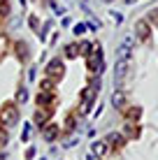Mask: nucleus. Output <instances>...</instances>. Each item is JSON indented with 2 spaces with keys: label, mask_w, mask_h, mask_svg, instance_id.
Segmentation results:
<instances>
[{
  "label": "nucleus",
  "mask_w": 158,
  "mask_h": 160,
  "mask_svg": "<svg viewBox=\"0 0 158 160\" xmlns=\"http://www.w3.org/2000/svg\"><path fill=\"white\" fill-rule=\"evenodd\" d=\"M49 5H51V9H54V14H56V16H63L65 14V7L56 5V0H49Z\"/></svg>",
  "instance_id": "obj_19"
},
{
  "label": "nucleus",
  "mask_w": 158,
  "mask_h": 160,
  "mask_svg": "<svg viewBox=\"0 0 158 160\" xmlns=\"http://www.w3.org/2000/svg\"><path fill=\"white\" fill-rule=\"evenodd\" d=\"M28 23H30V28H33V30L37 32V26H40V21H37V16H30V19H28Z\"/></svg>",
  "instance_id": "obj_30"
},
{
  "label": "nucleus",
  "mask_w": 158,
  "mask_h": 160,
  "mask_svg": "<svg viewBox=\"0 0 158 160\" xmlns=\"http://www.w3.org/2000/svg\"><path fill=\"white\" fill-rule=\"evenodd\" d=\"M26 100H28V91H26V86H19L16 88V102L23 104Z\"/></svg>",
  "instance_id": "obj_18"
},
{
  "label": "nucleus",
  "mask_w": 158,
  "mask_h": 160,
  "mask_svg": "<svg viewBox=\"0 0 158 160\" xmlns=\"http://www.w3.org/2000/svg\"><path fill=\"white\" fill-rule=\"evenodd\" d=\"M19 107L16 104H5V107H0V125H3L5 130L7 128H14V125H19Z\"/></svg>",
  "instance_id": "obj_1"
},
{
  "label": "nucleus",
  "mask_w": 158,
  "mask_h": 160,
  "mask_svg": "<svg viewBox=\"0 0 158 160\" xmlns=\"http://www.w3.org/2000/svg\"><path fill=\"white\" fill-rule=\"evenodd\" d=\"M146 21H149V26H151V23L158 26V9H151V12L146 14Z\"/></svg>",
  "instance_id": "obj_21"
},
{
  "label": "nucleus",
  "mask_w": 158,
  "mask_h": 160,
  "mask_svg": "<svg viewBox=\"0 0 158 160\" xmlns=\"http://www.w3.org/2000/svg\"><path fill=\"white\" fill-rule=\"evenodd\" d=\"M58 132H61V128H58L56 123H47L44 128H42V137H44V142H56Z\"/></svg>",
  "instance_id": "obj_10"
},
{
  "label": "nucleus",
  "mask_w": 158,
  "mask_h": 160,
  "mask_svg": "<svg viewBox=\"0 0 158 160\" xmlns=\"http://www.w3.org/2000/svg\"><path fill=\"white\" fill-rule=\"evenodd\" d=\"M112 16H114V21H116V23H121V21H123V16L119 14V12H112Z\"/></svg>",
  "instance_id": "obj_33"
},
{
  "label": "nucleus",
  "mask_w": 158,
  "mask_h": 160,
  "mask_svg": "<svg viewBox=\"0 0 158 160\" xmlns=\"http://www.w3.org/2000/svg\"><path fill=\"white\" fill-rule=\"evenodd\" d=\"M140 114H142V112H140V107H135L133 112H128V118H130V116H133V118H140Z\"/></svg>",
  "instance_id": "obj_31"
},
{
  "label": "nucleus",
  "mask_w": 158,
  "mask_h": 160,
  "mask_svg": "<svg viewBox=\"0 0 158 160\" xmlns=\"http://www.w3.org/2000/svg\"><path fill=\"white\" fill-rule=\"evenodd\" d=\"M102 139L107 142V146H114V148H121V146H126V137H123V132H107Z\"/></svg>",
  "instance_id": "obj_7"
},
{
  "label": "nucleus",
  "mask_w": 158,
  "mask_h": 160,
  "mask_svg": "<svg viewBox=\"0 0 158 160\" xmlns=\"http://www.w3.org/2000/svg\"><path fill=\"white\" fill-rule=\"evenodd\" d=\"M149 32H151V26H149L146 19H140L137 23H135V40H140V42L149 40Z\"/></svg>",
  "instance_id": "obj_6"
},
{
  "label": "nucleus",
  "mask_w": 158,
  "mask_h": 160,
  "mask_svg": "<svg viewBox=\"0 0 158 160\" xmlns=\"http://www.w3.org/2000/svg\"><path fill=\"white\" fill-rule=\"evenodd\" d=\"M0 160H5V156H0Z\"/></svg>",
  "instance_id": "obj_36"
},
{
  "label": "nucleus",
  "mask_w": 158,
  "mask_h": 160,
  "mask_svg": "<svg viewBox=\"0 0 158 160\" xmlns=\"http://www.w3.org/2000/svg\"><path fill=\"white\" fill-rule=\"evenodd\" d=\"M33 156H35V146H28L26 148V158H33Z\"/></svg>",
  "instance_id": "obj_32"
},
{
  "label": "nucleus",
  "mask_w": 158,
  "mask_h": 160,
  "mask_svg": "<svg viewBox=\"0 0 158 160\" xmlns=\"http://www.w3.org/2000/svg\"><path fill=\"white\" fill-rule=\"evenodd\" d=\"M95 95H98V91H93L91 86H86L84 91H81V114L91 112V107H93V102H95Z\"/></svg>",
  "instance_id": "obj_3"
},
{
  "label": "nucleus",
  "mask_w": 158,
  "mask_h": 160,
  "mask_svg": "<svg viewBox=\"0 0 158 160\" xmlns=\"http://www.w3.org/2000/svg\"><path fill=\"white\" fill-rule=\"evenodd\" d=\"M105 2H110V0H105Z\"/></svg>",
  "instance_id": "obj_37"
},
{
  "label": "nucleus",
  "mask_w": 158,
  "mask_h": 160,
  "mask_svg": "<svg viewBox=\"0 0 158 160\" xmlns=\"http://www.w3.org/2000/svg\"><path fill=\"white\" fill-rule=\"evenodd\" d=\"M135 42H137V40H135V35H128L121 44H123V47H128V49H133V47H135Z\"/></svg>",
  "instance_id": "obj_27"
},
{
  "label": "nucleus",
  "mask_w": 158,
  "mask_h": 160,
  "mask_svg": "<svg viewBox=\"0 0 158 160\" xmlns=\"http://www.w3.org/2000/svg\"><path fill=\"white\" fill-rule=\"evenodd\" d=\"M100 21H98L95 19V16H93V19H89V21H86V28H91V30H100Z\"/></svg>",
  "instance_id": "obj_23"
},
{
  "label": "nucleus",
  "mask_w": 158,
  "mask_h": 160,
  "mask_svg": "<svg viewBox=\"0 0 158 160\" xmlns=\"http://www.w3.org/2000/svg\"><path fill=\"white\" fill-rule=\"evenodd\" d=\"M51 100H54V93H40V95H37V102H40V104H47Z\"/></svg>",
  "instance_id": "obj_20"
},
{
  "label": "nucleus",
  "mask_w": 158,
  "mask_h": 160,
  "mask_svg": "<svg viewBox=\"0 0 158 160\" xmlns=\"http://www.w3.org/2000/svg\"><path fill=\"white\" fill-rule=\"evenodd\" d=\"M49 118H51V114H49L47 109H37V112L33 114V123H37V128H44L49 123Z\"/></svg>",
  "instance_id": "obj_11"
},
{
  "label": "nucleus",
  "mask_w": 158,
  "mask_h": 160,
  "mask_svg": "<svg viewBox=\"0 0 158 160\" xmlns=\"http://www.w3.org/2000/svg\"><path fill=\"white\" fill-rule=\"evenodd\" d=\"M86 30H89V28H86V23H77V26H74V30H72V32H74V35H84Z\"/></svg>",
  "instance_id": "obj_28"
},
{
  "label": "nucleus",
  "mask_w": 158,
  "mask_h": 160,
  "mask_svg": "<svg viewBox=\"0 0 158 160\" xmlns=\"http://www.w3.org/2000/svg\"><path fill=\"white\" fill-rule=\"evenodd\" d=\"M77 53H79V44H74V42H70V44H65V51H63V56L68 58V60H72V58H77Z\"/></svg>",
  "instance_id": "obj_12"
},
{
  "label": "nucleus",
  "mask_w": 158,
  "mask_h": 160,
  "mask_svg": "<svg viewBox=\"0 0 158 160\" xmlns=\"http://www.w3.org/2000/svg\"><path fill=\"white\" fill-rule=\"evenodd\" d=\"M54 88H56V84H54V79H49V77L40 81V91L42 93H54Z\"/></svg>",
  "instance_id": "obj_14"
},
{
  "label": "nucleus",
  "mask_w": 158,
  "mask_h": 160,
  "mask_svg": "<svg viewBox=\"0 0 158 160\" xmlns=\"http://www.w3.org/2000/svg\"><path fill=\"white\" fill-rule=\"evenodd\" d=\"M51 28V21H47L44 26H42V30H40V40H47V30Z\"/></svg>",
  "instance_id": "obj_29"
},
{
  "label": "nucleus",
  "mask_w": 158,
  "mask_h": 160,
  "mask_svg": "<svg viewBox=\"0 0 158 160\" xmlns=\"http://www.w3.org/2000/svg\"><path fill=\"white\" fill-rule=\"evenodd\" d=\"M107 151H110V146H107L105 139H95V142H91V146H89V153H93L98 158H105Z\"/></svg>",
  "instance_id": "obj_9"
},
{
  "label": "nucleus",
  "mask_w": 158,
  "mask_h": 160,
  "mask_svg": "<svg viewBox=\"0 0 158 160\" xmlns=\"http://www.w3.org/2000/svg\"><path fill=\"white\" fill-rule=\"evenodd\" d=\"M7 142H9V132L5 130V128H0V148L7 146Z\"/></svg>",
  "instance_id": "obj_22"
},
{
  "label": "nucleus",
  "mask_w": 158,
  "mask_h": 160,
  "mask_svg": "<svg viewBox=\"0 0 158 160\" xmlns=\"http://www.w3.org/2000/svg\"><path fill=\"white\" fill-rule=\"evenodd\" d=\"M16 53H19L21 60H28V47H26V42H16Z\"/></svg>",
  "instance_id": "obj_16"
},
{
  "label": "nucleus",
  "mask_w": 158,
  "mask_h": 160,
  "mask_svg": "<svg viewBox=\"0 0 158 160\" xmlns=\"http://www.w3.org/2000/svg\"><path fill=\"white\" fill-rule=\"evenodd\" d=\"M128 72H130V60H116V65H114V79H116V84H121L128 77Z\"/></svg>",
  "instance_id": "obj_5"
},
{
  "label": "nucleus",
  "mask_w": 158,
  "mask_h": 160,
  "mask_svg": "<svg viewBox=\"0 0 158 160\" xmlns=\"http://www.w3.org/2000/svg\"><path fill=\"white\" fill-rule=\"evenodd\" d=\"M137 135H140V130H137V128H135V125L128 121V123H126V128H123V137L128 139V137H137Z\"/></svg>",
  "instance_id": "obj_15"
},
{
  "label": "nucleus",
  "mask_w": 158,
  "mask_h": 160,
  "mask_svg": "<svg viewBox=\"0 0 158 160\" xmlns=\"http://www.w3.org/2000/svg\"><path fill=\"white\" fill-rule=\"evenodd\" d=\"M86 160H100L98 156H93V153H86Z\"/></svg>",
  "instance_id": "obj_34"
},
{
  "label": "nucleus",
  "mask_w": 158,
  "mask_h": 160,
  "mask_svg": "<svg viewBox=\"0 0 158 160\" xmlns=\"http://www.w3.org/2000/svg\"><path fill=\"white\" fill-rule=\"evenodd\" d=\"M93 51H95V47H93L91 42H81V44H79V53H84L86 58L93 56Z\"/></svg>",
  "instance_id": "obj_13"
},
{
  "label": "nucleus",
  "mask_w": 158,
  "mask_h": 160,
  "mask_svg": "<svg viewBox=\"0 0 158 160\" xmlns=\"http://www.w3.org/2000/svg\"><path fill=\"white\" fill-rule=\"evenodd\" d=\"M9 14V2L7 0H0V16H7Z\"/></svg>",
  "instance_id": "obj_24"
},
{
  "label": "nucleus",
  "mask_w": 158,
  "mask_h": 160,
  "mask_svg": "<svg viewBox=\"0 0 158 160\" xmlns=\"http://www.w3.org/2000/svg\"><path fill=\"white\" fill-rule=\"evenodd\" d=\"M30 130H33V125L30 123H23V132H21V139H28V137H30Z\"/></svg>",
  "instance_id": "obj_26"
},
{
  "label": "nucleus",
  "mask_w": 158,
  "mask_h": 160,
  "mask_svg": "<svg viewBox=\"0 0 158 160\" xmlns=\"http://www.w3.org/2000/svg\"><path fill=\"white\" fill-rule=\"evenodd\" d=\"M123 2H126V5H133V2H137V0H123Z\"/></svg>",
  "instance_id": "obj_35"
},
{
  "label": "nucleus",
  "mask_w": 158,
  "mask_h": 160,
  "mask_svg": "<svg viewBox=\"0 0 158 160\" xmlns=\"http://www.w3.org/2000/svg\"><path fill=\"white\" fill-rule=\"evenodd\" d=\"M77 142H79L77 137H68V139L63 142V148H72V146H77Z\"/></svg>",
  "instance_id": "obj_25"
},
{
  "label": "nucleus",
  "mask_w": 158,
  "mask_h": 160,
  "mask_svg": "<svg viewBox=\"0 0 158 160\" xmlns=\"http://www.w3.org/2000/svg\"><path fill=\"white\" fill-rule=\"evenodd\" d=\"M44 70H47V77H49V79L61 77V74H63V60H61V58H51V60L47 63Z\"/></svg>",
  "instance_id": "obj_8"
},
{
  "label": "nucleus",
  "mask_w": 158,
  "mask_h": 160,
  "mask_svg": "<svg viewBox=\"0 0 158 160\" xmlns=\"http://www.w3.org/2000/svg\"><path fill=\"white\" fill-rule=\"evenodd\" d=\"M110 102H112V107L114 109H119V112H123V109L128 107V95L121 91V88H116V91L110 95Z\"/></svg>",
  "instance_id": "obj_4"
},
{
  "label": "nucleus",
  "mask_w": 158,
  "mask_h": 160,
  "mask_svg": "<svg viewBox=\"0 0 158 160\" xmlns=\"http://www.w3.org/2000/svg\"><path fill=\"white\" fill-rule=\"evenodd\" d=\"M116 60H130V49L121 44V47L116 49Z\"/></svg>",
  "instance_id": "obj_17"
},
{
  "label": "nucleus",
  "mask_w": 158,
  "mask_h": 160,
  "mask_svg": "<svg viewBox=\"0 0 158 160\" xmlns=\"http://www.w3.org/2000/svg\"><path fill=\"white\" fill-rule=\"evenodd\" d=\"M102 70H105L102 51H100V47H95V56H91V58H89V72H91V74H95V77H100V74H102Z\"/></svg>",
  "instance_id": "obj_2"
}]
</instances>
